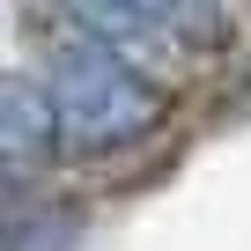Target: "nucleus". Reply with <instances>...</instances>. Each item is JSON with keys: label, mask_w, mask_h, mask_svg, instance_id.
I'll use <instances>...</instances> for the list:
<instances>
[{"label": "nucleus", "mask_w": 251, "mask_h": 251, "mask_svg": "<svg viewBox=\"0 0 251 251\" xmlns=\"http://www.w3.org/2000/svg\"><path fill=\"white\" fill-rule=\"evenodd\" d=\"M45 89H52L59 141H74V148H126V141H141L148 126L163 118L155 81L126 59L118 45H103V37H74V45H59Z\"/></svg>", "instance_id": "f257e3e1"}, {"label": "nucleus", "mask_w": 251, "mask_h": 251, "mask_svg": "<svg viewBox=\"0 0 251 251\" xmlns=\"http://www.w3.org/2000/svg\"><path fill=\"white\" fill-rule=\"evenodd\" d=\"M59 155L52 89L30 74H0V170H45Z\"/></svg>", "instance_id": "f03ea898"}, {"label": "nucleus", "mask_w": 251, "mask_h": 251, "mask_svg": "<svg viewBox=\"0 0 251 251\" xmlns=\"http://www.w3.org/2000/svg\"><path fill=\"white\" fill-rule=\"evenodd\" d=\"M67 8L111 37H148V30H177L192 0H67Z\"/></svg>", "instance_id": "7ed1b4c3"}, {"label": "nucleus", "mask_w": 251, "mask_h": 251, "mask_svg": "<svg viewBox=\"0 0 251 251\" xmlns=\"http://www.w3.org/2000/svg\"><path fill=\"white\" fill-rule=\"evenodd\" d=\"M0 222H8V192H0Z\"/></svg>", "instance_id": "20e7f679"}]
</instances>
